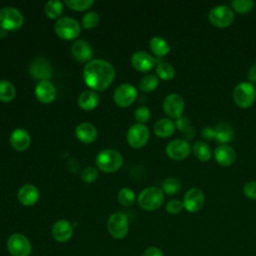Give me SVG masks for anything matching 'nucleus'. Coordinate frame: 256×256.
Returning <instances> with one entry per match:
<instances>
[{
  "label": "nucleus",
  "mask_w": 256,
  "mask_h": 256,
  "mask_svg": "<svg viewBox=\"0 0 256 256\" xmlns=\"http://www.w3.org/2000/svg\"><path fill=\"white\" fill-rule=\"evenodd\" d=\"M183 207L189 213L200 211L205 203V196L201 189L197 187L190 188L183 197Z\"/></svg>",
  "instance_id": "ddd939ff"
},
{
  "label": "nucleus",
  "mask_w": 256,
  "mask_h": 256,
  "mask_svg": "<svg viewBox=\"0 0 256 256\" xmlns=\"http://www.w3.org/2000/svg\"><path fill=\"white\" fill-rule=\"evenodd\" d=\"M165 152L170 159L181 161L190 155L191 145L186 139H174L167 144Z\"/></svg>",
  "instance_id": "f8f14e48"
},
{
  "label": "nucleus",
  "mask_w": 256,
  "mask_h": 256,
  "mask_svg": "<svg viewBox=\"0 0 256 256\" xmlns=\"http://www.w3.org/2000/svg\"><path fill=\"white\" fill-rule=\"evenodd\" d=\"M98 103H99V96L96 92L92 90L83 91L78 97V105L80 106V108L86 111L95 109Z\"/></svg>",
  "instance_id": "393cba45"
},
{
  "label": "nucleus",
  "mask_w": 256,
  "mask_h": 256,
  "mask_svg": "<svg viewBox=\"0 0 256 256\" xmlns=\"http://www.w3.org/2000/svg\"><path fill=\"white\" fill-rule=\"evenodd\" d=\"M164 192L159 187H148L141 191L138 196L139 206L146 211H154L162 206L164 203Z\"/></svg>",
  "instance_id": "f03ea898"
},
{
  "label": "nucleus",
  "mask_w": 256,
  "mask_h": 256,
  "mask_svg": "<svg viewBox=\"0 0 256 256\" xmlns=\"http://www.w3.org/2000/svg\"><path fill=\"white\" fill-rule=\"evenodd\" d=\"M201 135L205 140H214L215 139V129L213 127H204L201 131Z\"/></svg>",
  "instance_id": "37998d69"
},
{
  "label": "nucleus",
  "mask_w": 256,
  "mask_h": 256,
  "mask_svg": "<svg viewBox=\"0 0 256 256\" xmlns=\"http://www.w3.org/2000/svg\"><path fill=\"white\" fill-rule=\"evenodd\" d=\"M16 90L14 85L8 80H0V101L10 102L14 99Z\"/></svg>",
  "instance_id": "c85d7f7f"
},
{
  "label": "nucleus",
  "mask_w": 256,
  "mask_h": 256,
  "mask_svg": "<svg viewBox=\"0 0 256 256\" xmlns=\"http://www.w3.org/2000/svg\"><path fill=\"white\" fill-rule=\"evenodd\" d=\"M55 32L63 40H73L81 32L80 24L71 17H60L55 23Z\"/></svg>",
  "instance_id": "423d86ee"
},
{
  "label": "nucleus",
  "mask_w": 256,
  "mask_h": 256,
  "mask_svg": "<svg viewBox=\"0 0 256 256\" xmlns=\"http://www.w3.org/2000/svg\"><path fill=\"white\" fill-rule=\"evenodd\" d=\"M132 66L139 72H148L156 64L155 59L145 51H137L131 57Z\"/></svg>",
  "instance_id": "6ab92c4d"
},
{
  "label": "nucleus",
  "mask_w": 256,
  "mask_h": 256,
  "mask_svg": "<svg viewBox=\"0 0 256 256\" xmlns=\"http://www.w3.org/2000/svg\"><path fill=\"white\" fill-rule=\"evenodd\" d=\"M71 53L74 59L79 62H86L91 59L93 51L90 44L85 40H76L71 47Z\"/></svg>",
  "instance_id": "412c9836"
},
{
  "label": "nucleus",
  "mask_w": 256,
  "mask_h": 256,
  "mask_svg": "<svg viewBox=\"0 0 256 256\" xmlns=\"http://www.w3.org/2000/svg\"><path fill=\"white\" fill-rule=\"evenodd\" d=\"M142 256H164V255L160 248H158L156 246H151V247H148L147 249H145Z\"/></svg>",
  "instance_id": "c03bdc74"
},
{
  "label": "nucleus",
  "mask_w": 256,
  "mask_h": 256,
  "mask_svg": "<svg viewBox=\"0 0 256 256\" xmlns=\"http://www.w3.org/2000/svg\"><path fill=\"white\" fill-rule=\"evenodd\" d=\"M243 193L247 198L256 200V181H249L245 183L243 186Z\"/></svg>",
  "instance_id": "79ce46f5"
},
{
  "label": "nucleus",
  "mask_w": 256,
  "mask_h": 256,
  "mask_svg": "<svg viewBox=\"0 0 256 256\" xmlns=\"http://www.w3.org/2000/svg\"><path fill=\"white\" fill-rule=\"evenodd\" d=\"M118 201L122 206L129 207L135 202V194L130 188L124 187L118 192Z\"/></svg>",
  "instance_id": "f704fd0d"
},
{
  "label": "nucleus",
  "mask_w": 256,
  "mask_h": 256,
  "mask_svg": "<svg viewBox=\"0 0 256 256\" xmlns=\"http://www.w3.org/2000/svg\"><path fill=\"white\" fill-rule=\"evenodd\" d=\"M35 96L43 104H49L56 98L57 91L50 81H39L35 86Z\"/></svg>",
  "instance_id": "dca6fc26"
},
{
  "label": "nucleus",
  "mask_w": 256,
  "mask_h": 256,
  "mask_svg": "<svg viewBox=\"0 0 256 256\" xmlns=\"http://www.w3.org/2000/svg\"><path fill=\"white\" fill-rule=\"evenodd\" d=\"M185 102L181 95L177 93L168 94L163 101V110L170 119H177L183 115Z\"/></svg>",
  "instance_id": "9d476101"
},
{
  "label": "nucleus",
  "mask_w": 256,
  "mask_h": 256,
  "mask_svg": "<svg viewBox=\"0 0 256 256\" xmlns=\"http://www.w3.org/2000/svg\"><path fill=\"white\" fill-rule=\"evenodd\" d=\"M175 125H176V128H177L179 131L183 132V133L187 132V131L192 127V126H191L190 118L187 117V116H185V115H182V116H180L179 118H177L176 121H175Z\"/></svg>",
  "instance_id": "ea45409f"
},
{
  "label": "nucleus",
  "mask_w": 256,
  "mask_h": 256,
  "mask_svg": "<svg viewBox=\"0 0 256 256\" xmlns=\"http://www.w3.org/2000/svg\"><path fill=\"white\" fill-rule=\"evenodd\" d=\"M149 46H150V49L153 52V54L158 57L165 56L170 52L169 44L166 42L165 39H163L161 37L156 36V37L151 38V40L149 42Z\"/></svg>",
  "instance_id": "cd10ccee"
},
{
  "label": "nucleus",
  "mask_w": 256,
  "mask_h": 256,
  "mask_svg": "<svg viewBox=\"0 0 256 256\" xmlns=\"http://www.w3.org/2000/svg\"><path fill=\"white\" fill-rule=\"evenodd\" d=\"M45 15L50 19H57L63 13V4L57 0H50L44 7Z\"/></svg>",
  "instance_id": "c756f323"
},
{
  "label": "nucleus",
  "mask_w": 256,
  "mask_h": 256,
  "mask_svg": "<svg viewBox=\"0 0 256 256\" xmlns=\"http://www.w3.org/2000/svg\"><path fill=\"white\" fill-rule=\"evenodd\" d=\"M7 249L11 256H29L32 252V245L24 234L14 233L7 239Z\"/></svg>",
  "instance_id": "0eeeda50"
},
{
  "label": "nucleus",
  "mask_w": 256,
  "mask_h": 256,
  "mask_svg": "<svg viewBox=\"0 0 256 256\" xmlns=\"http://www.w3.org/2000/svg\"><path fill=\"white\" fill-rule=\"evenodd\" d=\"M137 95H138V92L133 85L124 83L119 85L115 89L113 99L116 105L124 108V107L130 106L136 100Z\"/></svg>",
  "instance_id": "4468645a"
},
{
  "label": "nucleus",
  "mask_w": 256,
  "mask_h": 256,
  "mask_svg": "<svg viewBox=\"0 0 256 256\" xmlns=\"http://www.w3.org/2000/svg\"><path fill=\"white\" fill-rule=\"evenodd\" d=\"M247 77H248V80L251 84H256V63L252 64L250 66V68L248 69V72H247Z\"/></svg>",
  "instance_id": "a18cd8bd"
},
{
  "label": "nucleus",
  "mask_w": 256,
  "mask_h": 256,
  "mask_svg": "<svg viewBox=\"0 0 256 256\" xmlns=\"http://www.w3.org/2000/svg\"><path fill=\"white\" fill-rule=\"evenodd\" d=\"M99 15L96 12H88L82 18V26L85 29L94 28L99 22Z\"/></svg>",
  "instance_id": "4c0bfd02"
},
{
  "label": "nucleus",
  "mask_w": 256,
  "mask_h": 256,
  "mask_svg": "<svg viewBox=\"0 0 256 256\" xmlns=\"http://www.w3.org/2000/svg\"><path fill=\"white\" fill-rule=\"evenodd\" d=\"M208 20L217 28H227L234 21V12L227 5H217L209 11Z\"/></svg>",
  "instance_id": "39448f33"
},
{
  "label": "nucleus",
  "mask_w": 256,
  "mask_h": 256,
  "mask_svg": "<svg viewBox=\"0 0 256 256\" xmlns=\"http://www.w3.org/2000/svg\"><path fill=\"white\" fill-rule=\"evenodd\" d=\"M29 71L32 78L39 81H48L52 76V68L50 63L42 57L35 58L31 62Z\"/></svg>",
  "instance_id": "2eb2a0df"
},
{
  "label": "nucleus",
  "mask_w": 256,
  "mask_h": 256,
  "mask_svg": "<svg viewBox=\"0 0 256 256\" xmlns=\"http://www.w3.org/2000/svg\"><path fill=\"white\" fill-rule=\"evenodd\" d=\"M107 230L115 239H123L129 230V221L122 212H115L110 215L107 221Z\"/></svg>",
  "instance_id": "6e6552de"
},
{
  "label": "nucleus",
  "mask_w": 256,
  "mask_h": 256,
  "mask_svg": "<svg viewBox=\"0 0 256 256\" xmlns=\"http://www.w3.org/2000/svg\"><path fill=\"white\" fill-rule=\"evenodd\" d=\"M181 189V183L178 179L169 177L166 178L162 183V190L168 195H174L178 193Z\"/></svg>",
  "instance_id": "72a5a7b5"
},
{
  "label": "nucleus",
  "mask_w": 256,
  "mask_h": 256,
  "mask_svg": "<svg viewBox=\"0 0 256 256\" xmlns=\"http://www.w3.org/2000/svg\"><path fill=\"white\" fill-rule=\"evenodd\" d=\"M9 141H10L11 146L15 150L24 151L30 146L31 138H30L29 133L26 130H24L22 128H17L11 133Z\"/></svg>",
  "instance_id": "4be33fe9"
},
{
  "label": "nucleus",
  "mask_w": 256,
  "mask_h": 256,
  "mask_svg": "<svg viewBox=\"0 0 256 256\" xmlns=\"http://www.w3.org/2000/svg\"><path fill=\"white\" fill-rule=\"evenodd\" d=\"M123 164L122 155L113 149H104L97 154L96 166L101 171L112 173L121 168Z\"/></svg>",
  "instance_id": "7ed1b4c3"
},
{
  "label": "nucleus",
  "mask_w": 256,
  "mask_h": 256,
  "mask_svg": "<svg viewBox=\"0 0 256 256\" xmlns=\"http://www.w3.org/2000/svg\"><path fill=\"white\" fill-rule=\"evenodd\" d=\"M176 130L175 122L170 118L158 119L153 127V131L156 136L160 138L170 137Z\"/></svg>",
  "instance_id": "b1692460"
},
{
  "label": "nucleus",
  "mask_w": 256,
  "mask_h": 256,
  "mask_svg": "<svg viewBox=\"0 0 256 256\" xmlns=\"http://www.w3.org/2000/svg\"><path fill=\"white\" fill-rule=\"evenodd\" d=\"M51 234L57 242H67L73 235V226L68 220H58L52 226Z\"/></svg>",
  "instance_id": "a211bd4d"
},
{
  "label": "nucleus",
  "mask_w": 256,
  "mask_h": 256,
  "mask_svg": "<svg viewBox=\"0 0 256 256\" xmlns=\"http://www.w3.org/2000/svg\"><path fill=\"white\" fill-rule=\"evenodd\" d=\"M65 4L76 11H84L94 4V0H65Z\"/></svg>",
  "instance_id": "c9c22d12"
},
{
  "label": "nucleus",
  "mask_w": 256,
  "mask_h": 256,
  "mask_svg": "<svg viewBox=\"0 0 256 256\" xmlns=\"http://www.w3.org/2000/svg\"><path fill=\"white\" fill-rule=\"evenodd\" d=\"M24 18L22 13L14 7L0 9V27L6 31H14L22 26Z\"/></svg>",
  "instance_id": "1a4fd4ad"
},
{
  "label": "nucleus",
  "mask_w": 256,
  "mask_h": 256,
  "mask_svg": "<svg viewBox=\"0 0 256 256\" xmlns=\"http://www.w3.org/2000/svg\"><path fill=\"white\" fill-rule=\"evenodd\" d=\"M215 129V140H217L221 144L229 143L234 136V132L232 127L225 122H221L216 125Z\"/></svg>",
  "instance_id": "a878e982"
},
{
  "label": "nucleus",
  "mask_w": 256,
  "mask_h": 256,
  "mask_svg": "<svg viewBox=\"0 0 256 256\" xmlns=\"http://www.w3.org/2000/svg\"><path fill=\"white\" fill-rule=\"evenodd\" d=\"M254 1L253 0H233L231 2L232 10H234L237 13L245 14L254 8Z\"/></svg>",
  "instance_id": "473e14b6"
},
{
  "label": "nucleus",
  "mask_w": 256,
  "mask_h": 256,
  "mask_svg": "<svg viewBox=\"0 0 256 256\" xmlns=\"http://www.w3.org/2000/svg\"><path fill=\"white\" fill-rule=\"evenodd\" d=\"M232 97L238 107L247 109L250 108L256 100V89L250 82H240L234 87Z\"/></svg>",
  "instance_id": "20e7f679"
},
{
  "label": "nucleus",
  "mask_w": 256,
  "mask_h": 256,
  "mask_svg": "<svg viewBox=\"0 0 256 256\" xmlns=\"http://www.w3.org/2000/svg\"><path fill=\"white\" fill-rule=\"evenodd\" d=\"M76 137L84 144H90L97 138V130L91 123H80L75 130Z\"/></svg>",
  "instance_id": "5701e85b"
},
{
  "label": "nucleus",
  "mask_w": 256,
  "mask_h": 256,
  "mask_svg": "<svg viewBox=\"0 0 256 256\" xmlns=\"http://www.w3.org/2000/svg\"><path fill=\"white\" fill-rule=\"evenodd\" d=\"M97 176H98V172L95 168L87 167L82 171L81 179H82V181H84L86 183H91L96 180Z\"/></svg>",
  "instance_id": "a19ab883"
},
{
  "label": "nucleus",
  "mask_w": 256,
  "mask_h": 256,
  "mask_svg": "<svg viewBox=\"0 0 256 256\" xmlns=\"http://www.w3.org/2000/svg\"><path fill=\"white\" fill-rule=\"evenodd\" d=\"M194 156L201 162H208L213 155L210 146L203 141H196L192 147Z\"/></svg>",
  "instance_id": "bb28decb"
},
{
  "label": "nucleus",
  "mask_w": 256,
  "mask_h": 256,
  "mask_svg": "<svg viewBox=\"0 0 256 256\" xmlns=\"http://www.w3.org/2000/svg\"><path fill=\"white\" fill-rule=\"evenodd\" d=\"M151 117L150 109L147 106H140L138 107L134 112V118L137 121V123L144 124L146 123Z\"/></svg>",
  "instance_id": "e433bc0d"
},
{
  "label": "nucleus",
  "mask_w": 256,
  "mask_h": 256,
  "mask_svg": "<svg viewBox=\"0 0 256 256\" xmlns=\"http://www.w3.org/2000/svg\"><path fill=\"white\" fill-rule=\"evenodd\" d=\"M166 211L169 213V214H179L183 209V203L182 201L180 200H177V199H172L170 200L167 204H166Z\"/></svg>",
  "instance_id": "58836bf2"
},
{
  "label": "nucleus",
  "mask_w": 256,
  "mask_h": 256,
  "mask_svg": "<svg viewBox=\"0 0 256 256\" xmlns=\"http://www.w3.org/2000/svg\"><path fill=\"white\" fill-rule=\"evenodd\" d=\"M115 77L114 67L102 59L89 61L83 69V78L86 85L95 91H104L113 82Z\"/></svg>",
  "instance_id": "f257e3e1"
},
{
  "label": "nucleus",
  "mask_w": 256,
  "mask_h": 256,
  "mask_svg": "<svg viewBox=\"0 0 256 256\" xmlns=\"http://www.w3.org/2000/svg\"><path fill=\"white\" fill-rule=\"evenodd\" d=\"M149 129L146 125L136 123L133 124L127 132V142L133 148H141L146 145L149 140Z\"/></svg>",
  "instance_id": "9b49d317"
},
{
  "label": "nucleus",
  "mask_w": 256,
  "mask_h": 256,
  "mask_svg": "<svg viewBox=\"0 0 256 256\" xmlns=\"http://www.w3.org/2000/svg\"><path fill=\"white\" fill-rule=\"evenodd\" d=\"M158 85H159V78L154 74H147L141 79L139 83V88L141 91L151 92V91H154L158 87Z\"/></svg>",
  "instance_id": "2f4dec72"
},
{
  "label": "nucleus",
  "mask_w": 256,
  "mask_h": 256,
  "mask_svg": "<svg viewBox=\"0 0 256 256\" xmlns=\"http://www.w3.org/2000/svg\"><path fill=\"white\" fill-rule=\"evenodd\" d=\"M40 196L39 190L32 184H25L18 190V200L24 206H32L36 204Z\"/></svg>",
  "instance_id": "aec40b11"
},
{
  "label": "nucleus",
  "mask_w": 256,
  "mask_h": 256,
  "mask_svg": "<svg viewBox=\"0 0 256 256\" xmlns=\"http://www.w3.org/2000/svg\"><path fill=\"white\" fill-rule=\"evenodd\" d=\"M156 74H157L158 78L168 81V80H171L174 78L175 69L171 64H169L167 62H161L156 67Z\"/></svg>",
  "instance_id": "7c9ffc66"
},
{
  "label": "nucleus",
  "mask_w": 256,
  "mask_h": 256,
  "mask_svg": "<svg viewBox=\"0 0 256 256\" xmlns=\"http://www.w3.org/2000/svg\"><path fill=\"white\" fill-rule=\"evenodd\" d=\"M213 156L215 161L223 167L231 166L236 159L235 150L227 144L218 145L213 151Z\"/></svg>",
  "instance_id": "f3484780"
}]
</instances>
